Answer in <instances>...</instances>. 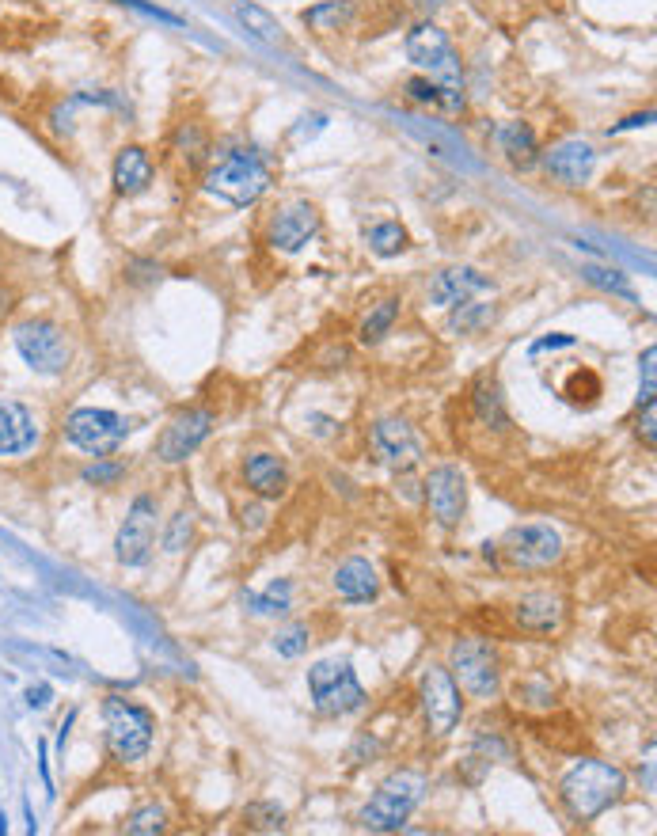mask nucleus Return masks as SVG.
I'll return each instance as SVG.
<instances>
[{
    "label": "nucleus",
    "instance_id": "5",
    "mask_svg": "<svg viewBox=\"0 0 657 836\" xmlns=\"http://www.w3.org/2000/svg\"><path fill=\"white\" fill-rule=\"evenodd\" d=\"M103 726H107V749L118 764H137L152 749L156 722L137 703L122 700V696H107L103 700Z\"/></svg>",
    "mask_w": 657,
    "mask_h": 836
},
{
    "label": "nucleus",
    "instance_id": "7",
    "mask_svg": "<svg viewBox=\"0 0 657 836\" xmlns=\"http://www.w3.org/2000/svg\"><path fill=\"white\" fill-rule=\"evenodd\" d=\"M452 681H460V688L475 696V700H494L498 688H502V665H498V650L479 639V635H468V639H456L452 643Z\"/></svg>",
    "mask_w": 657,
    "mask_h": 836
},
{
    "label": "nucleus",
    "instance_id": "33",
    "mask_svg": "<svg viewBox=\"0 0 657 836\" xmlns=\"http://www.w3.org/2000/svg\"><path fill=\"white\" fill-rule=\"evenodd\" d=\"M168 829V814H164V806H145V810H137V814L126 821V833L130 836H152V833H164Z\"/></svg>",
    "mask_w": 657,
    "mask_h": 836
},
{
    "label": "nucleus",
    "instance_id": "6",
    "mask_svg": "<svg viewBox=\"0 0 657 836\" xmlns=\"http://www.w3.org/2000/svg\"><path fill=\"white\" fill-rule=\"evenodd\" d=\"M308 688H312V700H316V711L327 715V719H338V715H354L365 707V688L357 681L354 665L346 658H323L308 669Z\"/></svg>",
    "mask_w": 657,
    "mask_h": 836
},
{
    "label": "nucleus",
    "instance_id": "12",
    "mask_svg": "<svg viewBox=\"0 0 657 836\" xmlns=\"http://www.w3.org/2000/svg\"><path fill=\"white\" fill-rule=\"evenodd\" d=\"M498 548H502V555H506L513 567L544 570L551 563H559L563 540H559V532L547 529V525H517V529L506 532V540Z\"/></svg>",
    "mask_w": 657,
    "mask_h": 836
},
{
    "label": "nucleus",
    "instance_id": "13",
    "mask_svg": "<svg viewBox=\"0 0 657 836\" xmlns=\"http://www.w3.org/2000/svg\"><path fill=\"white\" fill-rule=\"evenodd\" d=\"M422 487H426V506H430L433 521L441 529H456L464 510H468V479H464V472L452 468V464H441V468H433L426 475Z\"/></svg>",
    "mask_w": 657,
    "mask_h": 836
},
{
    "label": "nucleus",
    "instance_id": "8",
    "mask_svg": "<svg viewBox=\"0 0 657 836\" xmlns=\"http://www.w3.org/2000/svg\"><path fill=\"white\" fill-rule=\"evenodd\" d=\"M65 437L73 441L80 453L111 456L130 437V418L103 411V407H80V411L65 418Z\"/></svg>",
    "mask_w": 657,
    "mask_h": 836
},
{
    "label": "nucleus",
    "instance_id": "39",
    "mask_svg": "<svg viewBox=\"0 0 657 836\" xmlns=\"http://www.w3.org/2000/svg\"><path fill=\"white\" fill-rule=\"evenodd\" d=\"M118 475H122L118 464H99V468H88L84 479H88V483H111V479H118Z\"/></svg>",
    "mask_w": 657,
    "mask_h": 836
},
{
    "label": "nucleus",
    "instance_id": "37",
    "mask_svg": "<svg viewBox=\"0 0 657 836\" xmlns=\"http://www.w3.org/2000/svg\"><path fill=\"white\" fill-rule=\"evenodd\" d=\"M407 95H411L414 103H437V88H433V80H422V76H414V80H407Z\"/></svg>",
    "mask_w": 657,
    "mask_h": 836
},
{
    "label": "nucleus",
    "instance_id": "32",
    "mask_svg": "<svg viewBox=\"0 0 657 836\" xmlns=\"http://www.w3.org/2000/svg\"><path fill=\"white\" fill-rule=\"evenodd\" d=\"M308 643H312V631H308V624H289L274 635V650H278L282 658H301L304 650H308Z\"/></svg>",
    "mask_w": 657,
    "mask_h": 836
},
{
    "label": "nucleus",
    "instance_id": "31",
    "mask_svg": "<svg viewBox=\"0 0 657 836\" xmlns=\"http://www.w3.org/2000/svg\"><path fill=\"white\" fill-rule=\"evenodd\" d=\"M585 278H589V282L593 285H601V289H608V293H616V297H623V301H639V297H635V289H631V282H627V278H623L620 270H612V266H585L582 270Z\"/></svg>",
    "mask_w": 657,
    "mask_h": 836
},
{
    "label": "nucleus",
    "instance_id": "27",
    "mask_svg": "<svg viewBox=\"0 0 657 836\" xmlns=\"http://www.w3.org/2000/svg\"><path fill=\"white\" fill-rule=\"evenodd\" d=\"M232 16L244 23L247 31L255 38H263V42H282V23L270 16V12H263L259 4H232Z\"/></svg>",
    "mask_w": 657,
    "mask_h": 836
},
{
    "label": "nucleus",
    "instance_id": "18",
    "mask_svg": "<svg viewBox=\"0 0 657 836\" xmlns=\"http://www.w3.org/2000/svg\"><path fill=\"white\" fill-rule=\"evenodd\" d=\"M513 620L532 635H555L566 624V601L551 589H536L513 605Z\"/></svg>",
    "mask_w": 657,
    "mask_h": 836
},
{
    "label": "nucleus",
    "instance_id": "3",
    "mask_svg": "<svg viewBox=\"0 0 657 836\" xmlns=\"http://www.w3.org/2000/svg\"><path fill=\"white\" fill-rule=\"evenodd\" d=\"M206 190L213 198L228 202V206L247 209L270 190V168L263 164L259 152L232 149L206 171Z\"/></svg>",
    "mask_w": 657,
    "mask_h": 836
},
{
    "label": "nucleus",
    "instance_id": "35",
    "mask_svg": "<svg viewBox=\"0 0 657 836\" xmlns=\"http://www.w3.org/2000/svg\"><path fill=\"white\" fill-rule=\"evenodd\" d=\"M183 536H190V513H175V521H171L168 529V540H164V548L175 555V551H183Z\"/></svg>",
    "mask_w": 657,
    "mask_h": 836
},
{
    "label": "nucleus",
    "instance_id": "1",
    "mask_svg": "<svg viewBox=\"0 0 657 836\" xmlns=\"http://www.w3.org/2000/svg\"><path fill=\"white\" fill-rule=\"evenodd\" d=\"M407 57L418 69H426L433 76L437 103L445 111H460L464 107V69H460V57H456L452 42L437 23H418L414 27L407 35Z\"/></svg>",
    "mask_w": 657,
    "mask_h": 836
},
{
    "label": "nucleus",
    "instance_id": "4",
    "mask_svg": "<svg viewBox=\"0 0 657 836\" xmlns=\"http://www.w3.org/2000/svg\"><path fill=\"white\" fill-rule=\"evenodd\" d=\"M426 776L414 768H399L376 787V795L369 798V806L361 810V825L373 833H395L403 829V821L414 814V806L426 795Z\"/></svg>",
    "mask_w": 657,
    "mask_h": 836
},
{
    "label": "nucleus",
    "instance_id": "29",
    "mask_svg": "<svg viewBox=\"0 0 657 836\" xmlns=\"http://www.w3.org/2000/svg\"><path fill=\"white\" fill-rule=\"evenodd\" d=\"M365 244L373 247L380 259H392L407 247V228L395 225V221H384V225H373L365 232Z\"/></svg>",
    "mask_w": 657,
    "mask_h": 836
},
{
    "label": "nucleus",
    "instance_id": "26",
    "mask_svg": "<svg viewBox=\"0 0 657 836\" xmlns=\"http://www.w3.org/2000/svg\"><path fill=\"white\" fill-rule=\"evenodd\" d=\"M475 411H479V418H483L487 426H494V430H506L509 426L506 403H502V388L487 377L475 384Z\"/></svg>",
    "mask_w": 657,
    "mask_h": 836
},
{
    "label": "nucleus",
    "instance_id": "30",
    "mask_svg": "<svg viewBox=\"0 0 657 836\" xmlns=\"http://www.w3.org/2000/svg\"><path fill=\"white\" fill-rule=\"evenodd\" d=\"M289 597H293L289 582H270L266 593H247V605L259 616H285L289 612Z\"/></svg>",
    "mask_w": 657,
    "mask_h": 836
},
{
    "label": "nucleus",
    "instance_id": "17",
    "mask_svg": "<svg viewBox=\"0 0 657 836\" xmlns=\"http://www.w3.org/2000/svg\"><path fill=\"white\" fill-rule=\"evenodd\" d=\"M544 168L555 183H563V187H582V183H589L593 168H597V152H593L589 141H578V137H574V141H563V145H555V149L547 152Z\"/></svg>",
    "mask_w": 657,
    "mask_h": 836
},
{
    "label": "nucleus",
    "instance_id": "15",
    "mask_svg": "<svg viewBox=\"0 0 657 836\" xmlns=\"http://www.w3.org/2000/svg\"><path fill=\"white\" fill-rule=\"evenodd\" d=\"M320 236V213L308 202H289L282 206L274 217H270V228H266V240L278 247V251H301L312 240Z\"/></svg>",
    "mask_w": 657,
    "mask_h": 836
},
{
    "label": "nucleus",
    "instance_id": "24",
    "mask_svg": "<svg viewBox=\"0 0 657 836\" xmlns=\"http://www.w3.org/2000/svg\"><path fill=\"white\" fill-rule=\"evenodd\" d=\"M498 145H502L513 168H532L536 164V133L528 130L525 122H506L498 130Z\"/></svg>",
    "mask_w": 657,
    "mask_h": 836
},
{
    "label": "nucleus",
    "instance_id": "41",
    "mask_svg": "<svg viewBox=\"0 0 657 836\" xmlns=\"http://www.w3.org/2000/svg\"><path fill=\"white\" fill-rule=\"evenodd\" d=\"M574 342V335H551V339H540L536 342V350H551V346H570Z\"/></svg>",
    "mask_w": 657,
    "mask_h": 836
},
{
    "label": "nucleus",
    "instance_id": "22",
    "mask_svg": "<svg viewBox=\"0 0 657 836\" xmlns=\"http://www.w3.org/2000/svg\"><path fill=\"white\" fill-rule=\"evenodd\" d=\"M149 183H152L149 152L137 149V145H126V149L118 152V160H114V190L133 198V194L149 190Z\"/></svg>",
    "mask_w": 657,
    "mask_h": 836
},
{
    "label": "nucleus",
    "instance_id": "16",
    "mask_svg": "<svg viewBox=\"0 0 657 836\" xmlns=\"http://www.w3.org/2000/svg\"><path fill=\"white\" fill-rule=\"evenodd\" d=\"M209 434H213V415H209V411H183V415H175L168 426H164V434L156 441V456H160L164 464H179V460H187Z\"/></svg>",
    "mask_w": 657,
    "mask_h": 836
},
{
    "label": "nucleus",
    "instance_id": "42",
    "mask_svg": "<svg viewBox=\"0 0 657 836\" xmlns=\"http://www.w3.org/2000/svg\"><path fill=\"white\" fill-rule=\"evenodd\" d=\"M414 4H418V8H426V12H433V8H441L445 0H414Z\"/></svg>",
    "mask_w": 657,
    "mask_h": 836
},
{
    "label": "nucleus",
    "instance_id": "14",
    "mask_svg": "<svg viewBox=\"0 0 657 836\" xmlns=\"http://www.w3.org/2000/svg\"><path fill=\"white\" fill-rule=\"evenodd\" d=\"M369 445H373L376 460L395 468V472H411L422 460V445H418V437L403 418H380L373 434H369Z\"/></svg>",
    "mask_w": 657,
    "mask_h": 836
},
{
    "label": "nucleus",
    "instance_id": "25",
    "mask_svg": "<svg viewBox=\"0 0 657 836\" xmlns=\"http://www.w3.org/2000/svg\"><path fill=\"white\" fill-rule=\"evenodd\" d=\"M395 320H399V301H395V297H384V301H376L373 308H369V316L361 320L357 339L365 342V346H376V342L392 331Z\"/></svg>",
    "mask_w": 657,
    "mask_h": 836
},
{
    "label": "nucleus",
    "instance_id": "20",
    "mask_svg": "<svg viewBox=\"0 0 657 836\" xmlns=\"http://www.w3.org/2000/svg\"><path fill=\"white\" fill-rule=\"evenodd\" d=\"M38 426L35 415L16 403V399H0V456H19L35 449Z\"/></svg>",
    "mask_w": 657,
    "mask_h": 836
},
{
    "label": "nucleus",
    "instance_id": "40",
    "mask_svg": "<svg viewBox=\"0 0 657 836\" xmlns=\"http://www.w3.org/2000/svg\"><path fill=\"white\" fill-rule=\"evenodd\" d=\"M27 703H31V707H46V703H50V684L27 688Z\"/></svg>",
    "mask_w": 657,
    "mask_h": 836
},
{
    "label": "nucleus",
    "instance_id": "21",
    "mask_svg": "<svg viewBox=\"0 0 657 836\" xmlns=\"http://www.w3.org/2000/svg\"><path fill=\"white\" fill-rule=\"evenodd\" d=\"M244 479H247V487L259 494V498H282L285 487H289V472H285V464L274 453L247 456Z\"/></svg>",
    "mask_w": 657,
    "mask_h": 836
},
{
    "label": "nucleus",
    "instance_id": "11",
    "mask_svg": "<svg viewBox=\"0 0 657 836\" xmlns=\"http://www.w3.org/2000/svg\"><path fill=\"white\" fill-rule=\"evenodd\" d=\"M422 711H426V722L437 738L456 730V722L464 715V700H460V684L452 681L449 669L430 665L422 673Z\"/></svg>",
    "mask_w": 657,
    "mask_h": 836
},
{
    "label": "nucleus",
    "instance_id": "34",
    "mask_svg": "<svg viewBox=\"0 0 657 836\" xmlns=\"http://www.w3.org/2000/svg\"><path fill=\"white\" fill-rule=\"evenodd\" d=\"M490 320V308L487 304H460V312L452 316V331H471V327H479V323Z\"/></svg>",
    "mask_w": 657,
    "mask_h": 836
},
{
    "label": "nucleus",
    "instance_id": "19",
    "mask_svg": "<svg viewBox=\"0 0 657 836\" xmlns=\"http://www.w3.org/2000/svg\"><path fill=\"white\" fill-rule=\"evenodd\" d=\"M483 289H490V278H483L479 270H471V266H449V270L433 274L430 301L441 304V308H460V304H468Z\"/></svg>",
    "mask_w": 657,
    "mask_h": 836
},
{
    "label": "nucleus",
    "instance_id": "36",
    "mask_svg": "<svg viewBox=\"0 0 657 836\" xmlns=\"http://www.w3.org/2000/svg\"><path fill=\"white\" fill-rule=\"evenodd\" d=\"M654 361H657V350L646 346V354H642V403L654 399Z\"/></svg>",
    "mask_w": 657,
    "mask_h": 836
},
{
    "label": "nucleus",
    "instance_id": "38",
    "mask_svg": "<svg viewBox=\"0 0 657 836\" xmlns=\"http://www.w3.org/2000/svg\"><path fill=\"white\" fill-rule=\"evenodd\" d=\"M654 422H657V407H654V399L642 407V418H639V434H642V441H646V449H654Z\"/></svg>",
    "mask_w": 657,
    "mask_h": 836
},
{
    "label": "nucleus",
    "instance_id": "2",
    "mask_svg": "<svg viewBox=\"0 0 657 836\" xmlns=\"http://www.w3.org/2000/svg\"><path fill=\"white\" fill-rule=\"evenodd\" d=\"M627 791V776H623L616 764H604V760H582L574 764L559 783V795H563L566 810L574 821H593L601 817L612 802H620Z\"/></svg>",
    "mask_w": 657,
    "mask_h": 836
},
{
    "label": "nucleus",
    "instance_id": "10",
    "mask_svg": "<svg viewBox=\"0 0 657 836\" xmlns=\"http://www.w3.org/2000/svg\"><path fill=\"white\" fill-rule=\"evenodd\" d=\"M16 350L23 354V361H27L35 373H46V377L65 373V365H69V342L61 335V327H54V323H46V320L19 323Z\"/></svg>",
    "mask_w": 657,
    "mask_h": 836
},
{
    "label": "nucleus",
    "instance_id": "28",
    "mask_svg": "<svg viewBox=\"0 0 657 836\" xmlns=\"http://www.w3.org/2000/svg\"><path fill=\"white\" fill-rule=\"evenodd\" d=\"M354 19V8H350V0H327V4H316V8H308L304 12V23L312 27V31H338V27H346Z\"/></svg>",
    "mask_w": 657,
    "mask_h": 836
},
{
    "label": "nucleus",
    "instance_id": "23",
    "mask_svg": "<svg viewBox=\"0 0 657 836\" xmlns=\"http://www.w3.org/2000/svg\"><path fill=\"white\" fill-rule=\"evenodd\" d=\"M335 589L342 601L361 605V601H373L376 597L380 578H376L373 563H365V559H346V563L335 570Z\"/></svg>",
    "mask_w": 657,
    "mask_h": 836
},
{
    "label": "nucleus",
    "instance_id": "9",
    "mask_svg": "<svg viewBox=\"0 0 657 836\" xmlns=\"http://www.w3.org/2000/svg\"><path fill=\"white\" fill-rule=\"evenodd\" d=\"M156 517H160L156 498L137 494L130 513H126V521H122V529H118V540H114V555H118L122 567H145L152 559V548H156V525H160Z\"/></svg>",
    "mask_w": 657,
    "mask_h": 836
}]
</instances>
